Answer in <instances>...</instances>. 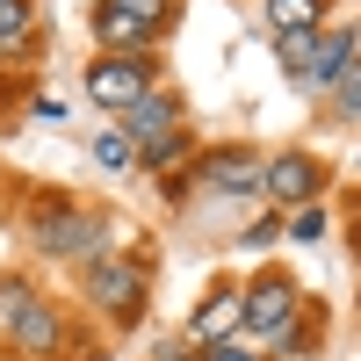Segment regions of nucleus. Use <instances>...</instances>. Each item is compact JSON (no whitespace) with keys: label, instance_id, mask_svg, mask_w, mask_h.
Wrapping results in <instances>:
<instances>
[{"label":"nucleus","instance_id":"1","mask_svg":"<svg viewBox=\"0 0 361 361\" xmlns=\"http://www.w3.org/2000/svg\"><path fill=\"white\" fill-rule=\"evenodd\" d=\"M37 246L58 253V260H102L109 253V217H87L73 202H51L37 217Z\"/></svg>","mask_w":361,"mask_h":361},{"label":"nucleus","instance_id":"2","mask_svg":"<svg viewBox=\"0 0 361 361\" xmlns=\"http://www.w3.org/2000/svg\"><path fill=\"white\" fill-rule=\"evenodd\" d=\"M87 296L109 311V318H137L145 311V267L123 260V253H102V260H87Z\"/></svg>","mask_w":361,"mask_h":361},{"label":"nucleus","instance_id":"3","mask_svg":"<svg viewBox=\"0 0 361 361\" xmlns=\"http://www.w3.org/2000/svg\"><path fill=\"white\" fill-rule=\"evenodd\" d=\"M87 94H94L102 109H116V116H130L145 94H152V66H145V58H94Z\"/></svg>","mask_w":361,"mask_h":361},{"label":"nucleus","instance_id":"4","mask_svg":"<svg viewBox=\"0 0 361 361\" xmlns=\"http://www.w3.org/2000/svg\"><path fill=\"white\" fill-rule=\"evenodd\" d=\"M238 304H246V311H238V318H246V333L282 340V333H289V311H296V289H289L282 275H260L246 296H238Z\"/></svg>","mask_w":361,"mask_h":361},{"label":"nucleus","instance_id":"5","mask_svg":"<svg viewBox=\"0 0 361 361\" xmlns=\"http://www.w3.org/2000/svg\"><path fill=\"white\" fill-rule=\"evenodd\" d=\"M260 195H267V202H282V209H296V202H311V195H318V166L289 152V159H275V166L260 173Z\"/></svg>","mask_w":361,"mask_h":361},{"label":"nucleus","instance_id":"6","mask_svg":"<svg viewBox=\"0 0 361 361\" xmlns=\"http://www.w3.org/2000/svg\"><path fill=\"white\" fill-rule=\"evenodd\" d=\"M94 37L109 44V58H116V51L130 58V51H145V44H152L159 29H152V22H137V15H123V8H109V0H102V15H94Z\"/></svg>","mask_w":361,"mask_h":361},{"label":"nucleus","instance_id":"7","mask_svg":"<svg viewBox=\"0 0 361 361\" xmlns=\"http://www.w3.org/2000/svg\"><path fill=\"white\" fill-rule=\"evenodd\" d=\"M8 340H15L22 354H51L58 340H66V318H58V311L44 304V296H37V304H29V311L15 318V333H8Z\"/></svg>","mask_w":361,"mask_h":361},{"label":"nucleus","instance_id":"8","mask_svg":"<svg viewBox=\"0 0 361 361\" xmlns=\"http://www.w3.org/2000/svg\"><path fill=\"white\" fill-rule=\"evenodd\" d=\"M260 173H267V166H260V159L246 152V145H238V152H217V159L202 166V188H217V195H231V188H238V195H246Z\"/></svg>","mask_w":361,"mask_h":361},{"label":"nucleus","instance_id":"9","mask_svg":"<svg viewBox=\"0 0 361 361\" xmlns=\"http://www.w3.org/2000/svg\"><path fill=\"white\" fill-rule=\"evenodd\" d=\"M166 130H180V102H166V94H145L130 116H123V137H166Z\"/></svg>","mask_w":361,"mask_h":361},{"label":"nucleus","instance_id":"10","mask_svg":"<svg viewBox=\"0 0 361 361\" xmlns=\"http://www.w3.org/2000/svg\"><path fill=\"white\" fill-rule=\"evenodd\" d=\"M238 311H246L238 296H209V304L195 311V325H188V347H217L231 325H238Z\"/></svg>","mask_w":361,"mask_h":361},{"label":"nucleus","instance_id":"11","mask_svg":"<svg viewBox=\"0 0 361 361\" xmlns=\"http://www.w3.org/2000/svg\"><path fill=\"white\" fill-rule=\"evenodd\" d=\"M347 66H354V37L340 29V37H325V44L311 51V66H304V87H333Z\"/></svg>","mask_w":361,"mask_h":361},{"label":"nucleus","instance_id":"12","mask_svg":"<svg viewBox=\"0 0 361 361\" xmlns=\"http://www.w3.org/2000/svg\"><path fill=\"white\" fill-rule=\"evenodd\" d=\"M325 0H267V22H275V37H289V29H318Z\"/></svg>","mask_w":361,"mask_h":361},{"label":"nucleus","instance_id":"13","mask_svg":"<svg viewBox=\"0 0 361 361\" xmlns=\"http://www.w3.org/2000/svg\"><path fill=\"white\" fill-rule=\"evenodd\" d=\"M145 152H137V137H123V130H102L94 137V166H109V173H130Z\"/></svg>","mask_w":361,"mask_h":361},{"label":"nucleus","instance_id":"14","mask_svg":"<svg viewBox=\"0 0 361 361\" xmlns=\"http://www.w3.org/2000/svg\"><path fill=\"white\" fill-rule=\"evenodd\" d=\"M29 44V0H0V51Z\"/></svg>","mask_w":361,"mask_h":361},{"label":"nucleus","instance_id":"15","mask_svg":"<svg viewBox=\"0 0 361 361\" xmlns=\"http://www.w3.org/2000/svg\"><path fill=\"white\" fill-rule=\"evenodd\" d=\"M275 51H282V66H289L296 80H304V66H311V51H318V37H311V29H289V37H275Z\"/></svg>","mask_w":361,"mask_h":361},{"label":"nucleus","instance_id":"16","mask_svg":"<svg viewBox=\"0 0 361 361\" xmlns=\"http://www.w3.org/2000/svg\"><path fill=\"white\" fill-rule=\"evenodd\" d=\"M29 304H37V296H29L22 282H0V333H15V318H22Z\"/></svg>","mask_w":361,"mask_h":361},{"label":"nucleus","instance_id":"17","mask_svg":"<svg viewBox=\"0 0 361 361\" xmlns=\"http://www.w3.org/2000/svg\"><path fill=\"white\" fill-rule=\"evenodd\" d=\"M145 159H152V166H173V159H188V130H166V137H152V145H145Z\"/></svg>","mask_w":361,"mask_h":361},{"label":"nucleus","instance_id":"18","mask_svg":"<svg viewBox=\"0 0 361 361\" xmlns=\"http://www.w3.org/2000/svg\"><path fill=\"white\" fill-rule=\"evenodd\" d=\"M333 102H340V116H361V66H347L333 80Z\"/></svg>","mask_w":361,"mask_h":361},{"label":"nucleus","instance_id":"19","mask_svg":"<svg viewBox=\"0 0 361 361\" xmlns=\"http://www.w3.org/2000/svg\"><path fill=\"white\" fill-rule=\"evenodd\" d=\"M109 8H123V15H137V22H166V8H173V0H109Z\"/></svg>","mask_w":361,"mask_h":361},{"label":"nucleus","instance_id":"20","mask_svg":"<svg viewBox=\"0 0 361 361\" xmlns=\"http://www.w3.org/2000/svg\"><path fill=\"white\" fill-rule=\"evenodd\" d=\"M209 361H260V354H246V347H224V340H217V347H209Z\"/></svg>","mask_w":361,"mask_h":361}]
</instances>
